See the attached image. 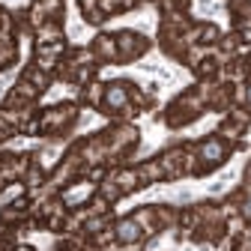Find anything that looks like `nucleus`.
I'll use <instances>...</instances> for the list:
<instances>
[{
  "mask_svg": "<svg viewBox=\"0 0 251 251\" xmlns=\"http://www.w3.org/2000/svg\"><path fill=\"white\" fill-rule=\"evenodd\" d=\"M114 36H117V54H120L117 63H135L152 48V42L138 30H117Z\"/></svg>",
  "mask_w": 251,
  "mask_h": 251,
  "instance_id": "nucleus-1",
  "label": "nucleus"
},
{
  "mask_svg": "<svg viewBox=\"0 0 251 251\" xmlns=\"http://www.w3.org/2000/svg\"><path fill=\"white\" fill-rule=\"evenodd\" d=\"M75 3H78L81 15H87V12H93V9H99V0H75Z\"/></svg>",
  "mask_w": 251,
  "mask_h": 251,
  "instance_id": "nucleus-4",
  "label": "nucleus"
},
{
  "mask_svg": "<svg viewBox=\"0 0 251 251\" xmlns=\"http://www.w3.org/2000/svg\"><path fill=\"white\" fill-rule=\"evenodd\" d=\"M90 51H93V57H96V63L99 66H105V63H117V36L114 33H99L96 39L90 42Z\"/></svg>",
  "mask_w": 251,
  "mask_h": 251,
  "instance_id": "nucleus-2",
  "label": "nucleus"
},
{
  "mask_svg": "<svg viewBox=\"0 0 251 251\" xmlns=\"http://www.w3.org/2000/svg\"><path fill=\"white\" fill-rule=\"evenodd\" d=\"M18 63V42L12 39V42H0V72H6V69H12Z\"/></svg>",
  "mask_w": 251,
  "mask_h": 251,
  "instance_id": "nucleus-3",
  "label": "nucleus"
}]
</instances>
